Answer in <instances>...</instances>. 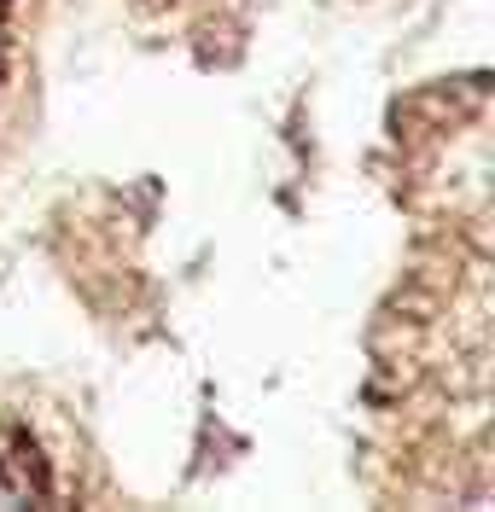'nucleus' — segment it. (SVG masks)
<instances>
[]
</instances>
